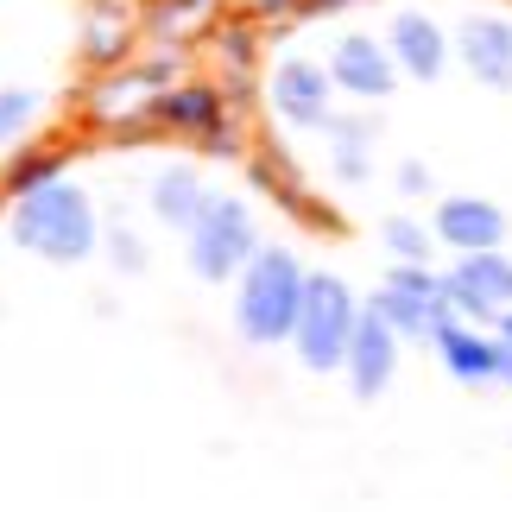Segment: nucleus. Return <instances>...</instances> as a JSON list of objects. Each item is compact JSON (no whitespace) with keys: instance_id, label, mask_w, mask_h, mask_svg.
Segmentation results:
<instances>
[{"instance_id":"f257e3e1","label":"nucleus","mask_w":512,"mask_h":512,"mask_svg":"<svg viewBox=\"0 0 512 512\" xmlns=\"http://www.w3.org/2000/svg\"><path fill=\"white\" fill-rule=\"evenodd\" d=\"M95 241H102V228H95V203L83 190L70 184V177H57V184L32 190L13 203V247L38 253V260L51 266H83Z\"/></svg>"},{"instance_id":"f03ea898","label":"nucleus","mask_w":512,"mask_h":512,"mask_svg":"<svg viewBox=\"0 0 512 512\" xmlns=\"http://www.w3.org/2000/svg\"><path fill=\"white\" fill-rule=\"evenodd\" d=\"M304 279L310 272L291 260L285 247L253 253V266L234 279V329H241V342H253V348L291 342L298 310H304Z\"/></svg>"},{"instance_id":"7ed1b4c3","label":"nucleus","mask_w":512,"mask_h":512,"mask_svg":"<svg viewBox=\"0 0 512 512\" xmlns=\"http://www.w3.org/2000/svg\"><path fill=\"white\" fill-rule=\"evenodd\" d=\"M354 323H361V298L348 291V279H336V272H310V279H304L298 329H291V348H298L304 367L336 373V367L348 361Z\"/></svg>"},{"instance_id":"20e7f679","label":"nucleus","mask_w":512,"mask_h":512,"mask_svg":"<svg viewBox=\"0 0 512 512\" xmlns=\"http://www.w3.org/2000/svg\"><path fill=\"white\" fill-rule=\"evenodd\" d=\"M184 241H190V272L203 285L241 279V272L253 266V253H260V234H253V215H247L241 196H209Z\"/></svg>"},{"instance_id":"39448f33","label":"nucleus","mask_w":512,"mask_h":512,"mask_svg":"<svg viewBox=\"0 0 512 512\" xmlns=\"http://www.w3.org/2000/svg\"><path fill=\"white\" fill-rule=\"evenodd\" d=\"M373 317H380L392 336H411V342H437L443 336V323H456L449 317V304H443V272H430V266H392L386 272V285L373 291Z\"/></svg>"},{"instance_id":"423d86ee","label":"nucleus","mask_w":512,"mask_h":512,"mask_svg":"<svg viewBox=\"0 0 512 512\" xmlns=\"http://www.w3.org/2000/svg\"><path fill=\"white\" fill-rule=\"evenodd\" d=\"M443 304L456 323H487L512 310V260L506 253H462L443 272Z\"/></svg>"},{"instance_id":"0eeeda50","label":"nucleus","mask_w":512,"mask_h":512,"mask_svg":"<svg viewBox=\"0 0 512 512\" xmlns=\"http://www.w3.org/2000/svg\"><path fill=\"white\" fill-rule=\"evenodd\" d=\"M430 228H437L443 247H456V260L462 253H500L506 247V209L487 203V196H443Z\"/></svg>"},{"instance_id":"6e6552de","label":"nucleus","mask_w":512,"mask_h":512,"mask_svg":"<svg viewBox=\"0 0 512 512\" xmlns=\"http://www.w3.org/2000/svg\"><path fill=\"white\" fill-rule=\"evenodd\" d=\"M329 83L361 95V102H380V95H392V83H399V64H392V51L380 38L348 32V38H336V51H329Z\"/></svg>"},{"instance_id":"1a4fd4ad","label":"nucleus","mask_w":512,"mask_h":512,"mask_svg":"<svg viewBox=\"0 0 512 512\" xmlns=\"http://www.w3.org/2000/svg\"><path fill=\"white\" fill-rule=\"evenodd\" d=\"M348 386H354V399H380V392L392 386V373H399V336L373 317V310H361V323H354V342H348Z\"/></svg>"},{"instance_id":"9d476101","label":"nucleus","mask_w":512,"mask_h":512,"mask_svg":"<svg viewBox=\"0 0 512 512\" xmlns=\"http://www.w3.org/2000/svg\"><path fill=\"white\" fill-rule=\"evenodd\" d=\"M456 57L468 64V76H475L481 89H512V19H500V13L462 19Z\"/></svg>"},{"instance_id":"9b49d317","label":"nucleus","mask_w":512,"mask_h":512,"mask_svg":"<svg viewBox=\"0 0 512 512\" xmlns=\"http://www.w3.org/2000/svg\"><path fill=\"white\" fill-rule=\"evenodd\" d=\"M329 70L310 64V57H285L272 70V108L285 114L291 127H329Z\"/></svg>"},{"instance_id":"f8f14e48","label":"nucleus","mask_w":512,"mask_h":512,"mask_svg":"<svg viewBox=\"0 0 512 512\" xmlns=\"http://www.w3.org/2000/svg\"><path fill=\"white\" fill-rule=\"evenodd\" d=\"M386 51H392V64L405 76H418V83H437L443 64H449V38H443V26L430 13H392Z\"/></svg>"},{"instance_id":"ddd939ff","label":"nucleus","mask_w":512,"mask_h":512,"mask_svg":"<svg viewBox=\"0 0 512 512\" xmlns=\"http://www.w3.org/2000/svg\"><path fill=\"white\" fill-rule=\"evenodd\" d=\"M209 203V190H203V177H196L190 165H165L159 177H152V215H159L165 228H196V215H203Z\"/></svg>"},{"instance_id":"4468645a","label":"nucleus","mask_w":512,"mask_h":512,"mask_svg":"<svg viewBox=\"0 0 512 512\" xmlns=\"http://www.w3.org/2000/svg\"><path fill=\"white\" fill-rule=\"evenodd\" d=\"M494 348H500V336H481L475 323H443V336H437L443 367L456 373L462 386H481V380H494Z\"/></svg>"},{"instance_id":"2eb2a0df","label":"nucleus","mask_w":512,"mask_h":512,"mask_svg":"<svg viewBox=\"0 0 512 512\" xmlns=\"http://www.w3.org/2000/svg\"><path fill=\"white\" fill-rule=\"evenodd\" d=\"M152 114H159L165 127H184V133H203V140H209V133L222 127V95H215V89H171Z\"/></svg>"},{"instance_id":"dca6fc26","label":"nucleus","mask_w":512,"mask_h":512,"mask_svg":"<svg viewBox=\"0 0 512 512\" xmlns=\"http://www.w3.org/2000/svg\"><path fill=\"white\" fill-rule=\"evenodd\" d=\"M380 241H386V253H392L399 266H424V260H430V247H437V228L411 222V215H392V222L380 228Z\"/></svg>"},{"instance_id":"f3484780","label":"nucleus","mask_w":512,"mask_h":512,"mask_svg":"<svg viewBox=\"0 0 512 512\" xmlns=\"http://www.w3.org/2000/svg\"><path fill=\"white\" fill-rule=\"evenodd\" d=\"M329 133H336V177L361 184V177H367V146H373V133H367L361 121H329Z\"/></svg>"},{"instance_id":"a211bd4d","label":"nucleus","mask_w":512,"mask_h":512,"mask_svg":"<svg viewBox=\"0 0 512 512\" xmlns=\"http://www.w3.org/2000/svg\"><path fill=\"white\" fill-rule=\"evenodd\" d=\"M32 114H38V95L32 89H0V146L19 140V133L32 127Z\"/></svg>"},{"instance_id":"6ab92c4d","label":"nucleus","mask_w":512,"mask_h":512,"mask_svg":"<svg viewBox=\"0 0 512 512\" xmlns=\"http://www.w3.org/2000/svg\"><path fill=\"white\" fill-rule=\"evenodd\" d=\"M57 152H32V159H19V171H7V190H19V196H32V190H45V184H57Z\"/></svg>"},{"instance_id":"aec40b11","label":"nucleus","mask_w":512,"mask_h":512,"mask_svg":"<svg viewBox=\"0 0 512 512\" xmlns=\"http://www.w3.org/2000/svg\"><path fill=\"white\" fill-rule=\"evenodd\" d=\"M108 260L121 266V272H146V241H140V234H127V228H114L108 234Z\"/></svg>"},{"instance_id":"412c9836","label":"nucleus","mask_w":512,"mask_h":512,"mask_svg":"<svg viewBox=\"0 0 512 512\" xmlns=\"http://www.w3.org/2000/svg\"><path fill=\"white\" fill-rule=\"evenodd\" d=\"M399 190H405V196H424V190H430V171H424L418 159H411V165H399Z\"/></svg>"},{"instance_id":"4be33fe9","label":"nucleus","mask_w":512,"mask_h":512,"mask_svg":"<svg viewBox=\"0 0 512 512\" xmlns=\"http://www.w3.org/2000/svg\"><path fill=\"white\" fill-rule=\"evenodd\" d=\"M494 380H506V386H512V342H500V348H494Z\"/></svg>"},{"instance_id":"5701e85b","label":"nucleus","mask_w":512,"mask_h":512,"mask_svg":"<svg viewBox=\"0 0 512 512\" xmlns=\"http://www.w3.org/2000/svg\"><path fill=\"white\" fill-rule=\"evenodd\" d=\"M500 342H512V310H506V317H500Z\"/></svg>"}]
</instances>
